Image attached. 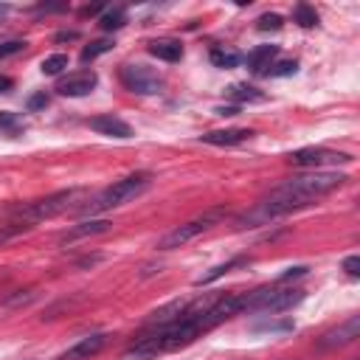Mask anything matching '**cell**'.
Listing matches in <instances>:
<instances>
[{"label":"cell","mask_w":360,"mask_h":360,"mask_svg":"<svg viewBox=\"0 0 360 360\" xmlns=\"http://www.w3.org/2000/svg\"><path fill=\"white\" fill-rule=\"evenodd\" d=\"M346 183V174L340 172H309V174H298L290 177L287 183H281L276 191H270L250 214H245L239 219V228H253V225H264L276 217H284L290 211H298L304 205H312L318 197L335 191L338 186Z\"/></svg>","instance_id":"obj_1"},{"label":"cell","mask_w":360,"mask_h":360,"mask_svg":"<svg viewBox=\"0 0 360 360\" xmlns=\"http://www.w3.org/2000/svg\"><path fill=\"white\" fill-rule=\"evenodd\" d=\"M149 186V174L146 172H138V174H129V177H121L115 180L112 186H107L104 191H98L87 205H82V214L87 217H96V214H104L110 208H118L124 202H129L132 197L143 194Z\"/></svg>","instance_id":"obj_2"},{"label":"cell","mask_w":360,"mask_h":360,"mask_svg":"<svg viewBox=\"0 0 360 360\" xmlns=\"http://www.w3.org/2000/svg\"><path fill=\"white\" fill-rule=\"evenodd\" d=\"M225 217H228V208H225V205H214V208L197 214L194 219H188V222H183V225H174L169 233H163V236L158 239V250H174V248L188 245V242L197 239L200 233H205V231H211L214 225H219Z\"/></svg>","instance_id":"obj_3"},{"label":"cell","mask_w":360,"mask_h":360,"mask_svg":"<svg viewBox=\"0 0 360 360\" xmlns=\"http://www.w3.org/2000/svg\"><path fill=\"white\" fill-rule=\"evenodd\" d=\"M304 290L298 287H278V284H270V287H259L253 292H245V309H262V312H284V309H292L304 301Z\"/></svg>","instance_id":"obj_4"},{"label":"cell","mask_w":360,"mask_h":360,"mask_svg":"<svg viewBox=\"0 0 360 360\" xmlns=\"http://www.w3.org/2000/svg\"><path fill=\"white\" fill-rule=\"evenodd\" d=\"M79 194H82L79 188H65V191H56V194H48V197H42V200H34V202L17 205L11 214L17 217V222H25V225H31V222H39V219H48V217H56V214L68 211Z\"/></svg>","instance_id":"obj_5"},{"label":"cell","mask_w":360,"mask_h":360,"mask_svg":"<svg viewBox=\"0 0 360 360\" xmlns=\"http://www.w3.org/2000/svg\"><path fill=\"white\" fill-rule=\"evenodd\" d=\"M118 76H121V84L138 96H155L163 90V79L146 65H124Z\"/></svg>","instance_id":"obj_6"},{"label":"cell","mask_w":360,"mask_h":360,"mask_svg":"<svg viewBox=\"0 0 360 360\" xmlns=\"http://www.w3.org/2000/svg\"><path fill=\"white\" fill-rule=\"evenodd\" d=\"M287 160L292 166L315 169V166H326V163H349L352 158L346 152H335V149H326V146H304V149L292 152Z\"/></svg>","instance_id":"obj_7"},{"label":"cell","mask_w":360,"mask_h":360,"mask_svg":"<svg viewBox=\"0 0 360 360\" xmlns=\"http://www.w3.org/2000/svg\"><path fill=\"white\" fill-rule=\"evenodd\" d=\"M96 84H98L96 70H76V73H68L65 79L56 82V93L59 96H68V98H79V96L93 93Z\"/></svg>","instance_id":"obj_8"},{"label":"cell","mask_w":360,"mask_h":360,"mask_svg":"<svg viewBox=\"0 0 360 360\" xmlns=\"http://www.w3.org/2000/svg\"><path fill=\"white\" fill-rule=\"evenodd\" d=\"M354 338H360V315H349L340 326L323 332L321 340H318V346H321V349H335V346H346V343H352Z\"/></svg>","instance_id":"obj_9"},{"label":"cell","mask_w":360,"mask_h":360,"mask_svg":"<svg viewBox=\"0 0 360 360\" xmlns=\"http://www.w3.org/2000/svg\"><path fill=\"white\" fill-rule=\"evenodd\" d=\"M104 346H107V335H104V332H96V335H87V338L76 340L73 346H68L62 354H56V360H90V357H96Z\"/></svg>","instance_id":"obj_10"},{"label":"cell","mask_w":360,"mask_h":360,"mask_svg":"<svg viewBox=\"0 0 360 360\" xmlns=\"http://www.w3.org/2000/svg\"><path fill=\"white\" fill-rule=\"evenodd\" d=\"M87 124H90V129H96L98 135H107V138H132V127L124 118L110 115V112L107 115H96Z\"/></svg>","instance_id":"obj_11"},{"label":"cell","mask_w":360,"mask_h":360,"mask_svg":"<svg viewBox=\"0 0 360 360\" xmlns=\"http://www.w3.org/2000/svg\"><path fill=\"white\" fill-rule=\"evenodd\" d=\"M146 51L163 62H180L183 59V42L174 39V37H160V39H152L146 45Z\"/></svg>","instance_id":"obj_12"},{"label":"cell","mask_w":360,"mask_h":360,"mask_svg":"<svg viewBox=\"0 0 360 360\" xmlns=\"http://www.w3.org/2000/svg\"><path fill=\"white\" fill-rule=\"evenodd\" d=\"M250 135H253L250 129L231 127V129H211V132H205V135H202V141H205V143H211V146H236V143L248 141Z\"/></svg>","instance_id":"obj_13"},{"label":"cell","mask_w":360,"mask_h":360,"mask_svg":"<svg viewBox=\"0 0 360 360\" xmlns=\"http://www.w3.org/2000/svg\"><path fill=\"white\" fill-rule=\"evenodd\" d=\"M112 228V222H107V219H90V222H79V225H73L70 231H65L62 233V245H68V242H76V239H84V236H96V233H107Z\"/></svg>","instance_id":"obj_14"},{"label":"cell","mask_w":360,"mask_h":360,"mask_svg":"<svg viewBox=\"0 0 360 360\" xmlns=\"http://www.w3.org/2000/svg\"><path fill=\"white\" fill-rule=\"evenodd\" d=\"M276 53H278L276 45H256L248 53V70L250 73H267L270 70V62L276 59Z\"/></svg>","instance_id":"obj_15"},{"label":"cell","mask_w":360,"mask_h":360,"mask_svg":"<svg viewBox=\"0 0 360 360\" xmlns=\"http://www.w3.org/2000/svg\"><path fill=\"white\" fill-rule=\"evenodd\" d=\"M239 264H245V259H228V262H222V264H217V267H211V270H205L202 276H197L194 278V284L197 287H202V284H211V281H217V278H222L225 273H231L233 267H239Z\"/></svg>","instance_id":"obj_16"},{"label":"cell","mask_w":360,"mask_h":360,"mask_svg":"<svg viewBox=\"0 0 360 360\" xmlns=\"http://www.w3.org/2000/svg\"><path fill=\"white\" fill-rule=\"evenodd\" d=\"M239 59H242V56H239L236 51H231V48H222V45H214V48H211V62H214L217 68H225V70H228V68H236Z\"/></svg>","instance_id":"obj_17"},{"label":"cell","mask_w":360,"mask_h":360,"mask_svg":"<svg viewBox=\"0 0 360 360\" xmlns=\"http://www.w3.org/2000/svg\"><path fill=\"white\" fill-rule=\"evenodd\" d=\"M124 22H127V11H124V8H107V11L98 17V28H101V31H118Z\"/></svg>","instance_id":"obj_18"},{"label":"cell","mask_w":360,"mask_h":360,"mask_svg":"<svg viewBox=\"0 0 360 360\" xmlns=\"http://www.w3.org/2000/svg\"><path fill=\"white\" fill-rule=\"evenodd\" d=\"M292 20H295L301 28H312V25H318V11H315L309 3H298V6L292 8Z\"/></svg>","instance_id":"obj_19"},{"label":"cell","mask_w":360,"mask_h":360,"mask_svg":"<svg viewBox=\"0 0 360 360\" xmlns=\"http://www.w3.org/2000/svg\"><path fill=\"white\" fill-rule=\"evenodd\" d=\"M107 51H112V39H93L90 45H84L82 48V62H93L96 56H101V53H107Z\"/></svg>","instance_id":"obj_20"},{"label":"cell","mask_w":360,"mask_h":360,"mask_svg":"<svg viewBox=\"0 0 360 360\" xmlns=\"http://www.w3.org/2000/svg\"><path fill=\"white\" fill-rule=\"evenodd\" d=\"M65 68H68V53H51V56H45L42 65H39V70H42L45 76H56V73H62Z\"/></svg>","instance_id":"obj_21"},{"label":"cell","mask_w":360,"mask_h":360,"mask_svg":"<svg viewBox=\"0 0 360 360\" xmlns=\"http://www.w3.org/2000/svg\"><path fill=\"white\" fill-rule=\"evenodd\" d=\"M228 96H231L233 101H264V93H259V90L250 87V84H233V87L228 90Z\"/></svg>","instance_id":"obj_22"},{"label":"cell","mask_w":360,"mask_h":360,"mask_svg":"<svg viewBox=\"0 0 360 360\" xmlns=\"http://www.w3.org/2000/svg\"><path fill=\"white\" fill-rule=\"evenodd\" d=\"M281 25H284V17H281V14H276V11L262 14V17L256 20V28H259V31H278Z\"/></svg>","instance_id":"obj_23"},{"label":"cell","mask_w":360,"mask_h":360,"mask_svg":"<svg viewBox=\"0 0 360 360\" xmlns=\"http://www.w3.org/2000/svg\"><path fill=\"white\" fill-rule=\"evenodd\" d=\"M31 225H25V222H11V225H0V248L6 245V242H11L14 236H20V233H25Z\"/></svg>","instance_id":"obj_24"},{"label":"cell","mask_w":360,"mask_h":360,"mask_svg":"<svg viewBox=\"0 0 360 360\" xmlns=\"http://www.w3.org/2000/svg\"><path fill=\"white\" fill-rule=\"evenodd\" d=\"M295 70H298V62H295V59H284V62H276V65H270L267 76H292Z\"/></svg>","instance_id":"obj_25"},{"label":"cell","mask_w":360,"mask_h":360,"mask_svg":"<svg viewBox=\"0 0 360 360\" xmlns=\"http://www.w3.org/2000/svg\"><path fill=\"white\" fill-rule=\"evenodd\" d=\"M259 332H284L292 329V321H267V323H256Z\"/></svg>","instance_id":"obj_26"},{"label":"cell","mask_w":360,"mask_h":360,"mask_svg":"<svg viewBox=\"0 0 360 360\" xmlns=\"http://www.w3.org/2000/svg\"><path fill=\"white\" fill-rule=\"evenodd\" d=\"M22 48H25L22 39H6V42H0V59L3 56H11V53H20Z\"/></svg>","instance_id":"obj_27"},{"label":"cell","mask_w":360,"mask_h":360,"mask_svg":"<svg viewBox=\"0 0 360 360\" xmlns=\"http://www.w3.org/2000/svg\"><path fill=\"white\" fill-rule=\"evenodd\" d=\"M0 127L8 129V132H17L22 124H20V118H17L14 112H0Z\"/></svg>","instance_id":"obj_28"},{"label":"cell","mask_w":360,"mask_h":360,"mask_svg":"<svg viewBox=\"0 0 360 360\" xmlns=\"http://www.w3.org/2000/svg\"><path fill=\"white\" fill-rule=\"evenodd\" d=\"M42 107H48V93L42 90V93H34L31 98H28V110L31 112H37V110H42Z\"/></svg>","instance_id":"obj_29"},{"label":"cell","mask_w":360,"mask_h":360,"mask_svg":"<svg viewBox=\"0 0 360 360\" xmlns=\"http://www.w3.org/2000/svg\"><path fill=\"white\" fill-rule=\"evenodd\" d=\"M343 270H346L352 278H357V276H360V256H346V259H343Z\"/></svg>","instance_id":"obj_30"},{"label":"cell","mask_w":360,"mask_h":360,"mask_svg":"<svg viewBox=\"0 0 360 360\" xmlns=\"http://www.w3.org/2000/svg\"><path fill=\"white\" fill-rule=\"evenodd\" d=\"M307 273V267L304 264H298V267H290L284 276H278V281H287V278H298V276H304Z\"/></svg>","instance_id":"obj_31"},{"label":"cell","mask_w":360,"mask_h":360,"mask_svg":"<svg viewBox=\"0 0 360 360\" xmlns=\"http://www.w3.org/2000/svg\"><path fill=\"white\" fill-rule=\"evenodd\" d=\"M214 112H219V115H236V107H217Z\"/></svg>","instance_id":"obj_32"},{"label":"cell","mask_w":360,"mask_h":360,"mask_svg":"<svg viewBox=\"0 0 360 360\" xmlns=\"http://www.w3.org/2000/svg\"><path fill=\"white\" fill-rule=\"evenodd\" d=\"M6 90H11V79L8 76H0V93H6Z\"/></svg>","instance_id":"obj_33"},{"label":"cell","mask_w":360,"mask_h":360,"mask_svg":"<svg viewBox=\"0 0 360 360\" xmlns=\"http://www.w3.org/2000/svg\"><path fill=\"white\" fill-rule=\"evenodd\" d=\"M56 39H76V31H62Z\"/></svg>","instance_id":"obj_34"},{"label":"cell","mask_w":360,"mask_h":360,"mask_svg":"<svg viewBox=\"0 0 360 360\" xmlns=\"http://www.w3.org/2000/svg\"><path fill=\"white\" fill-rule=\"evenodd\" d=\"M3 14H6V6H0V17H3Z\"/></svg>","instance_id":"obj_35"}]
</instances>
